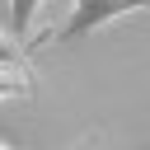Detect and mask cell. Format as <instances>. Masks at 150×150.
Returning a JSON list of instances; mask_svg holds the SVG:
<instances>
[{
	"label": "cell",
	"mask_w": 150,
	"mask_h": 150,
	"mask_svg": "<svg viewBox=\"0 0 150 150\" xmlns=\"http://www.w3.org/2000/svg\"><path fill=\"white\" fill-rule=\"evenodd\" d=\"M150 0H70V14L42 38V42H75L84 33H98L108 28L112 19H127V14H145Z\"/></svg>",
	"instance_id": "obj_1"
},
{
	"label": "cell",
	"mask_w": 150,
	"mask_h": 150,
	"mask_svg": "<svg viewBox=\"0 0 150 150\" xmlns=\"http://www.w3.org/2000/svg\"><path fill=\"white\" fill-rule=\"evenodd\" d=\"M33 94V66H0V103Z\"/></svg>",
	"instance_id": "obj_2"
},
{
	"label": "cell",
	"mask_w": 150,
	"mask_h": 150,
	"mask_svg": "<svg viewBox=\"0 0 150 150\" xmlns=\"http://www.w3.org/2000/svg\"><path fill=\"white\" fill-rule=\"evenodd\" d=\"M42 5H47V0H9V33H14L19 42L33 33V23H38V14H42Z\"/></svg>",
	"instance_id": "obj_3"
},
{
	"label": "cell",
	"mask_w": 150,
	"mask_h": 150,
	"mask_svg": "<svg viewBox=\"0 0 150 150\" xmlns=\"http://www.w3.org/2000/svg\"><path fill=\"white\" fill-rule=\"evenodd\" d=\"M0 66H28V47L0 23Z\"/></svg>",
	"instance_id": "obj_4"
},
{
	"label": "cell",
	"mask_w": 150,
	"mask_h": 150,
	"mask_svg": "<svg viewBox=\"0 0 150 150\" xmlns=\"http://www.w3.org/2000/svg\"><path fill=\"white\" fill-rule=\"evenodd\" d=\"M0 150H9V145H5V141H0Z\"/></svg>",
	"instance_id": "obj_5"
}]
</instances>
